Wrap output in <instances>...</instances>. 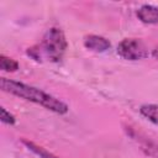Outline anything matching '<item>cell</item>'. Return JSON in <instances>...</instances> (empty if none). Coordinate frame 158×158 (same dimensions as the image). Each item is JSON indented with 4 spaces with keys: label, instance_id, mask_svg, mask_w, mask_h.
Segmentation results:
<instances>
[{
    "label": "cell",
    "instance_id": "3957f363",
    "mask_svg": "<svg viewBox=\"0 0 158 158\" xmlns=\"http://www.w3.org/2000/svg\"><path fill=\"white\" fill-rule=\"evenodd\" d=\"M117 54L127 60H139L148 57V49L141 40L125 38L117 46Z\"/></svg>",
    "mask_w": 158,
    "mask_h": 158
},
{
    "label": "cell",
    "instance_id": "ba28073f",
    "mask_svg": "<svg viewBox=\"0 0 158 158\" xmlns=\"http://www.w3.org/2000/svg\"><path fill=\"white\" fill-rule=\"evenodd\" d=\"M19 67L20 65L15 59L9 58L4 54L0 56V68H1V70H4V72H16L19 69Z\"/></svg>",
    "mask_w": 158,
    "mask_h": 158
},
{
    "label": "cell",
    "instance_id": "52a82bcc",
    "mask_svg": "<svg viewBox=\"0 0 158 158\" xmlns=\"http://www.w3.org/2000/svg\"><path fill=\"white\" fill-rule=\"evenodd\" d=\"M22 142H23V144H26V147H27L31 152H33L35 154H37L40 158H60V157H57V156H54L53 153L46 151L43 147L37 146V144L33 143V142H30V141H26V139H23Z\"/></svg>",
    "mask_w": 158,
    "mask_h": 158
},
{
    "label": "cell",
    "instance_id": "7a4b0ae2",
    "mask_svg": "<svg viewBox=\"0 0 158 158\" xmlns=\"http://www.w3.org/2000/svg\"><path fill=\"white\" fill-rule=\"evenodd\" d=\"M67 47L68 43L63 31L60 28L52 27L44 33L42 42L37 47L30 48L27 53L31 54L35 59L44 57L51 62H60Z\"/></svg>",
    "mask_w": 158,
    "mask_h": 158
},
{
    "label": "cell",
    "instance_id": "30bf717a",
    "mask_svg": "<svg viewBox=\"0 0 158 158\" xmlns=\"http://www.w3.org/2000/svg\"><path fill=\"white\" fill-rule=\"evenodd\" d=\"M152 56H153L156 59H158V47H156V48L153 49V52H152Z\"/></svg>",
    "mask_w": 158,
    "mask_h": 158
},
{
    "label": "cell",
    "instance_id": "8992f818",
    "mask_svg": "<svg viewBox=\"0 0 158 158\" xmlns=\"http://www.w3.org/2000/svg\"><path fill=\"white\" fill-rule=\"evenodd\" d=\"M139 112L148 121L158 126V105L157 104H146L139 107Z\"/></svg>",
    "mask_w": 158,
    "mask_h": 158
},
{
    "label": "cell",
    "instance_id": "6da1fadb",
    "mask_svg": "<svg viewBox=\"0 0 158 158\" xmlns=\"http://www.w3.org/2000/svg\"><path fill=\"white\" fill-rule=\"evenodd\" d=\"M0 86L2 89V91L12 94L15 96H19L23 100L27 101H32L35 104H38L56 114L63 115L68 112V105L65 102H63L62 100L44 93L43 90H40L35 86L27 85L25 83H20V81H15L11 79H6V78H1L0 79Z\"/></svg>",
    "mask_w": 158,
    "mask_h": 158
},
{
    "label": "cell",
    "instance_id": "5b68a950",
    "mask_svg": "<svg viewBox=\"0 0 158 158\" xmlns=\"http://www.w3.org/2000/svg\"><path fill=\"white\" fill-rule=\"evenodd\" d=\"M137 17L143 23H158V7L153 5H143L137 10Z\"/></svg>",
    "mask_w": 158,
    "mask_h": 158
},
{
    "label": "cell",
    "instance_id": "277c9868",
    "mask_svg": "<svg viewBox=\"0 0 158 158\" xmlns=\"http://www.w3.org/2000/svg\"><path fill=\"white\" fill-rule=\"evenodd\" d=\"M84 46L90 51L102 53V52H106L111 47V43L105 37L96 36V35H89L84 40Z\"/></svg>",
    "mask_w": 158,
    "mask_h": 158
},
{
    "label": "cell",
    "instance_id": "9c48e42d",
    "mask_svg": "<svg viewBox=\"0 0 158 158\" xmlns=\"http://www.w3.org/2000/svg\"><path fill=\"white\" fill-rule=\"evenodd\" d=\"M1 121L6 125H14L16 120H15L14 115H11L5 107H1Z\"/></svg>",
    "mask_w": 158,
    "mask_h": 158
}]
</instances>
